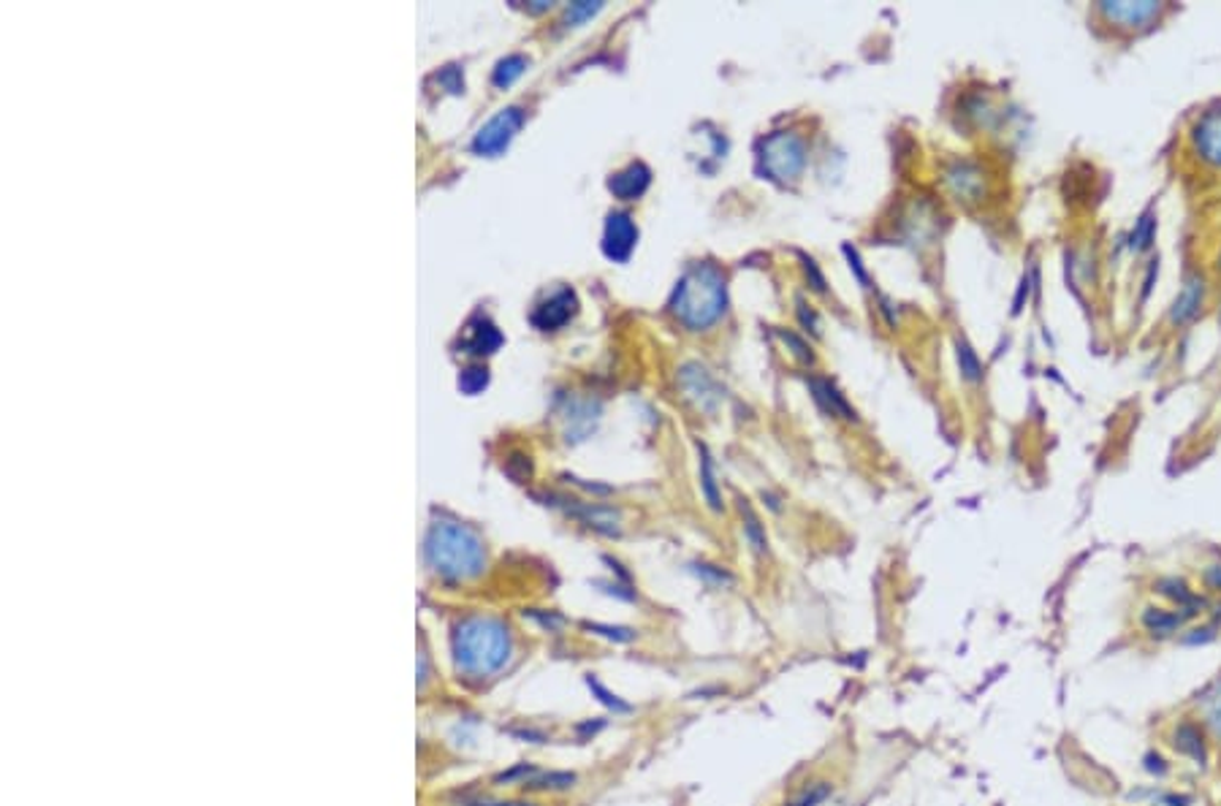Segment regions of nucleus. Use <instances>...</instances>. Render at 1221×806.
I'll return each instance as SVG.
<instances>
[{
	"instance_id": "f3484780",
	"label": "nucleus",
	"mask_w": 1221,
	"mask_h": 806,
	"mask_svg": "<svg viewBox=\"0 0 1221 806\" xmlns=\"http://www.w3.org/2000/svg\"><path fill=\"white\" fill-rule=\"evenodd\" d=\"M801 262H804V272H807V277L811 281V288L820 291V294H826V281H823V275H820V269H817V264L811 262L809 256H801Z\"/></svg>"
},
{
	"instance_id": "9b49d317",
	"label": "nucleus",
	"mask_w": 1221,
	"mask_h": 806,
	"mask_svg": "<svg viewBox=\"0 0 1221 806\" xmlns=\"http://www.w3.org/2000/svg\"><path fill=\"white\" fill-rule=\"evenodd\" d=\"M486 383H489L486 367H470L462 372V377H459V389H462L464 394H479L486 389Z\"/></svg>"
},
{
	"instance_id": "7ed1b4c3",
	"label": "nucleus",
	"mask_w": 1221,
	"mask_h": 806,
	"mask_svg": "<svg viewBox=\"0 0 1221 806\" xmlns=\"http://www.w3.org/2000/svg\"><path fill=\"white\" fill-rule=\"evenodd\" d=\"M807 166V145L798 134L779 131L760 141V169L777 183H792Z\"/></svg>"
},
{
	"instance_id": "ddd939ff",
	"label": "nucleus",
	"mask_w": 1221,
	"mask_h": 806,
	"mask_svg": "<svg viewBox=\"0 0 1221 806\" xmlns=\"http://www.w3.org/2000/svg\"><path fill=\"white\" fill-rule=\"evenodd\" d=\"M1205 719L1213 728V734L1221 739V685H1217V690H1213L1205 700Z\"/></svg>"
},
{
	"instance_id": "2eb2a0df",
	"label": "nucleus",
	"mask_w": 1221,
	"mask_h": 806,
	"mask_svg": "<svg viewBox=\"0 0 1221 806\" xmlns=\"http://www.w3.org/2000/svg\"><path fill=\"white\" fill-rule=\"evenodd\" d=\"M598 11H600V3H573L568 9V22L579 24V22L589 20L592 14H598Z\"/></svg>"
},
{
	"instance_id": "20e7f679",
	"label": "nucleus",
	"mask_w": 1221,
	"mask_h": 806,
	"mask_svg": "<svg viewBox=\"0 0 1221 806\" xmlns=\"http://www.w3.org/2000/svg\"><path fill=\"white\" fill-rule=\"evenodd\" d=\"M522 122H524L522 109L519 107L502 109L500 115L492 117V120L481 128L479 136H475L473 150L481 155H489V158H492V155H500L508 145H511V139L516 136L519 128H522Z\"/></svg>"
},
{
	"instance_id": "39448f33",
	"label": "nucleus",
	"mask_w": 1221,
	"mask_h": 806,
	"mask_svg": "<svg viewBox=\"0 0 1221 806\" xmlns=\"http://www.w3.org/2000/svg\"><path fill=\"white\" fill-rule=\"evenodd\" d=\"M638 242V228L633 218L628 213H611L605 220V234H603V253L611 262H628L630 253L636 250Z\"/></svg>"
},
{
	"instance_id": "423d86ee",
	"label": "nucleus",
	"mask_w": 1221,
	"mask_h": 806,
	"mask_svg": "<svg viewBox=\"0 0 1221 806\" xmlns=\"http://www.w3.org/2000/svg\"><path fill=\"white\" fill-rule=\"evenodd\" d=\"M573 313H575V294L570 288H560L535 307V313H532V324L543 328V332H551V328L565 326Z\"/></svg>"
},
{
	"instance_id": "4468645a",
	"label": "nucleus",
	"mask_w": 1221,
	"mask_h": 806,
	"mask_svg": "<svg viewBox=\"0 0 1221 806\" xmlns=\"http://www.w3.org/2000/svg\"><path fill=\"white\" fill-rule=\"evenodd\" d=\"M779 337L785 340V345H790L792 356L801 358V362H811V358H815V356H811V348H809V345L804 343L801 337H796V334H792V332H779Z\"/></svg>"
},
{
	"instance_id": "0eeeda50",
	"label": "nucleus",
	"mask_w": 1221,
	"mask_h": 806,
	"mask_svg": "<svg viewBox=\"0 0 1221 806\" xmlns=\"http://www.w3.org/2000/svg\"><path fill=\"white\" fill-rule=\"evenodd\" d=\"M649 185H652V169H649L647 164H641V160L624 166L622 171H617V175H611L609 179V190L617 198H622V202H636V198H641L647 194Z\"/></svg>"
},
{
	"instance_id": "f257e3e1",
	"label": "nucleus",
	"mask_w": 1221,
	"mask_h": 806,
	"mask_svg": "<svg viewBox=\"0 0 1221 806\" xmlns=\"http://www.w3.org/2000/svg\"><path fill=\"white\" fill-rule=\"evenodd\" d=\"M728 307V285L720 266L703 262L690 266L671 296L673 315L692 332L715 326Z\"/></svg>"
},
{
	"instance_id": "f03ea898",
	"label": "nucleus",
	"mask_w": 1221,
	"mask_h": 806,
	"mask_svg": "<svg viewBox=\"0 0 1221 806\" xmlns=\"http://www.w3.org/2000/svg\"><path fill=\"white\" fill-rule=\"evenodd\" d=\"M430 554L437 570L451 576H475L483 566L481 543L464 527L454 524H443L432 530Z\"/></svg>"
},
{
	"instance_id": "1a4fd4ad",
	"label": "nucleus",
	"mask_w": 1221,
	"mask_h": 806,
	"mask_svg": "<svg viewBox=\"0 0 1221 806\" xmlns=\"http://www.w3.org/2000/svg\"><path fill=\"white\" fill-rule=\"evenodd\" d=\"M502 345V334L498 326L486 318H475L467 324V337H464L462 348L467 353H494Z\"/></svg>"
},
{
	"instance_id": "f8f14e48",
	"label": "nucleus",
	"mask_w": 1221,
	"mask_h": 806,
	"mask_svg": "<svg viewBox=\"0 0 1221 806\" xmlns=\"http://www.w3.org/2000/svg\"><path fill=\"white\" fill-rule=\"evenodd\" d=\"M958 364H961V372H964L966 381H981V375H983L981 362H977V356L972 353V348L964 343V340H958Z\"/></svg>"
},
{
	"instance_id": "9d476101",
	"label": "nucleus",
	"mask_w": 1221,
	"mask_h": 806,
	"mask_svg": "<svg viewBox=\"0 0 1221 806\" xmlns=\"http://www.w3.org/2000/svg\"><path fill=\"white\" fill-rule=\"evenodd\" d=\"M524 68H526V58H522V55H511V58L500 60L492 77L494 85H498V88H511V85L522 77Z\"/></svg>"
},
{
	"instance_id": "6e6552de",
	"label": "nucleus",
	"mask_w": 1221,
	"mask_h": 806,
	"mask_svg": "<svg viewBox=\"0 0 1221 806\" xmlns=\"http://www.w3.org/2000/svg\"><path fill=\"white\" fill-rule=\"evenodd\" d=\"M809 389H811V394H815L817 405H820L828 415H839V419H845V421L858 419V415H855V411L850 407V402H847L845 396L836 392L834 383L826 381V377H809Z\"/></svg>"
},
{
	"instance_id": "a211bd4d",
	"label": "nucleus",
	"mask_w": 1221,
	"mask_h": 806,
	"mask_svg": "<svg viewBox=\"0 0 1221 806\" xmlns=\"http://www.w3.org/2000/svg\"><path fill=\"white\" fill-rule=\"evenodd\" d=\"M798 315H801L804 324L811 326V332L817 334V318H815V313H807V305H804V302H798Z\"/></svg>"
},
{
	"instance_id": "dca6fc26",
	"label": "nucleus",
	"mask_w": 1221,
	"mask_h": 806,
	"mask_svg": "<svg viewBox=\"0 0 1221 806\" xmlns=\"http://www.w3.org/2000/svg\"><path fill=\"white\" fill-rule=\"evenodd\" d=\"M700 451H703V456H700V459H703V462H700V468H703V489H706V494H709L711 505H715V508H717V505H720V498H717V489H715V475H711V462H709V454H706V449H700Z\"/></svg>"
}]
</instances>
